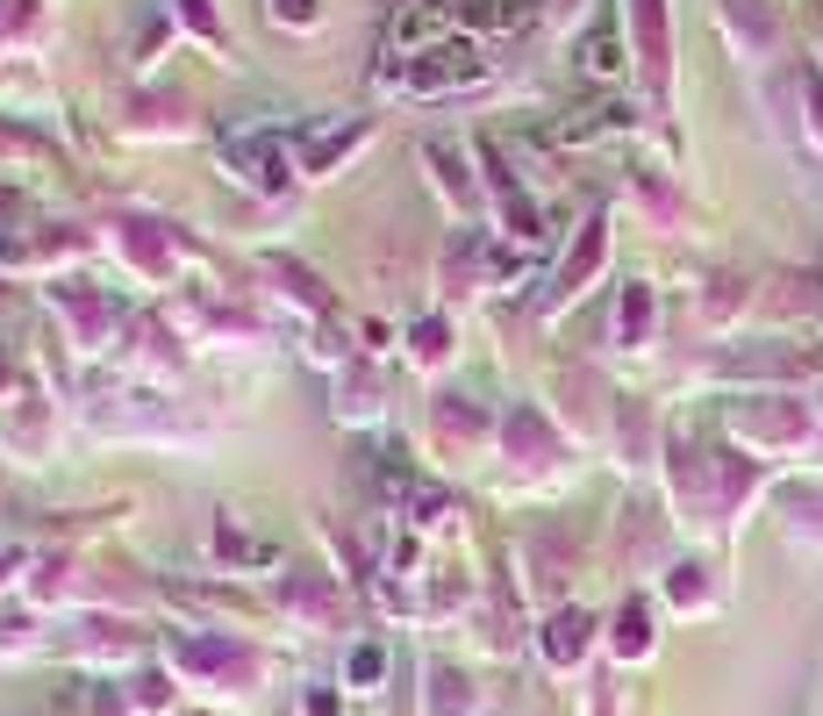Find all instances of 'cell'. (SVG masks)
I'll list each match as a JSON object with an SVG mask.
<instances>
[{
	"label": "cell",
	"mask_w": 823,
	"mask_h": 716,
	"mask_svg": "<svg viewBox=\"0 0 823 716\" xmlns=\"http://www.w3.org/2000/svg\"><path fill=\"white\" fill-rule=\"evenodd\" d=\"M416 94H445V86H480L487 80V58H480V43H466V37H437V43H423L416 51V65L402 72Z\"/></svg>",
	"instance_id": "cell-1"
},
{
	"label": "cell",
	"mask_w": 823,
	"mask_h": 716,
	"mask_svg": "<svg viewBox=\"0 0 823 716\" xmlns=\"http://www.w3.org/2000/svg\"><path fill=\"white\" fill-rule=\"evenodd\" d=\"M581 65H587V80H616V72H623V43H616V29H594V37L581 43Z\"/></svg>",
	"instance_id": "cell-3"
},
{
	"label": "cell",
	"mask_w": 823,
	"mask_h": 716,
	"mask_svg": "<svg viewBox=\"0 0 823 716\" xmlns=\"http://www.w3.org/2000/svg\"><path fill=\"white\" fill-rule=\"evenodd\" d=\"M14 567H22V544H0V581H8Z\"/></svg>",
	"instance_id": "cell-7"
},
{
	"label": "cell",
	"mask_w": 823,
	"mask_h": 716,
	"mask_svg": "<svg viewBox=\"0 0 823 716\" xmlns=\"http://www.w3.org/2000/svg\"><path fill=\"white\" fill-rule=\"evenodd\" d=\"M352 674H358V681H373V674H379V645H365V652H358V660H352Z\"/></svg>",
	"instance_id": "cell-6"
},
{
	"label": "cell",
	"mask_w": 823,
	"mask_h": 716,
	"mask_svg": "<svg viewBox=\"0 0 823 716\" xmlns=\"http://www.w3.org/2000/svg\"><path fill=\"white\" fill-rule=\"evenodd\" d=\"M230 165H237V179L243 187H258V194H280L287 187V158H280V144H251V136H230Z\"/></svg>",
	"instance_id": "cell-2"
},
{
	"label": "cell",
	"mask_w": 823,
	"mask_h": 716,
	"mask_svg": "<svg viewBox=\"0 0 823 716\" xmlns=\"http://www.w3.org/2000/svg\"><path fill=\"white\" fill-rule=\"evenodd\" d=\"M272 8H280V22H294V29L315 22V0H272Z\"/></svg>",
	"instance_id": "cell-5"
},
{
	"label": "cell",
	"mask_w": 823,
	"mask_h": 716,
	"mask_svg": "<svg viewBox=\"0 0 823 716\" xmlns=\"http://www.w3.org/2000/svg\"><path fill=\"white\" fill-rule=\"evenodd\" d=\"M581 631H587V623H581V616H566V623H552V660H573V652H581Z\"/></svg>",
	"instance_id": "cell-4"
},
{
	"label": "cell",
	"mask_w": 823,
	"mask_h": 716,
	"mask_svg": "<svg viewBox=\"0 0 823 716\" xmlns=\"http://www.w3.org/2000/svg\"><path fill=\"white\" fill-rule=\"evenodd\" d=\"M309 716H337V695H309Z\"/></svg>",
	"instance_id": "cell-8"
}]
</instances>
